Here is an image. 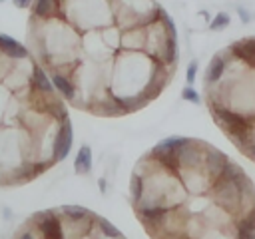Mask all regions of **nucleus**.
I'll list each match as a JSON object with an SVG mask.
<instances>
[{
	"label": "nucleus",
	"instance_id": "1",
	"mask_svg": "<svg viewBox=\"0 0 255 239\" xmlns=\"http://www.w3.org/2000/svg\"><path fill=\"white\" fill-rule=\"evenodd\" d=\"M28 52L76 90L74 108L118 118L169 86L177 60L173 20L155 0H56L28 20Z\"/></svg>",
	"mask_w": 255,
	"mask_h": 239
},
{
	"label": "nucleus",
	"instance_id": "2",
	"mask_svg": "<svg viewBox=\"0 0 255 239\" xmlns=\"http://www.w3.org/2000/svg\"><path fill=\"white\" fill-rule=\"evenodd\" d=\"M32 54L0 50V185H22L56 163V137L70 120L58 92L36 84Z\"/></svg>",
	"mask_w": 255,
	"mask_h": 239
},
{
	"label": "nucleus",
	"instance_id": "3",
	"mask_svg": "<svg viewBox=\"0 0 255 239\" xmlns=\"http://www.w3.org/2000/svg\"><path fill=\"white\" fill-rule=\"evenodd\" d=\"M28 223L40 233V239H68L64 231V221L56 209L38 211L30 217Z\"/></svg>",
	"mask_w": 255,
	"mask_h": 239
},
{
	"label": "nucleus",
	"instance_id": "4",
	"mask_svg": "<svg viewBox=\"0 0 255 239\" xmlns=\"http://www.w3.org/2000/svg\"><path fill=\"white\" fill-rule=\"evenodd\" d=\"M72 143H74V129H72V121L68 120L60 127V133L56 137V161H62V159L68 157V153L72 149Z\"/></svg>",
	"mask_w": 255,
	"mask_h": 239
},
{
	"label": "nucleus",
	"instance_id": "5",
	"mask_svg": "<svg viewBox=\"0 0 255 239\" xmlns=\"http://www.w3.org/2000/svg\"><path fill=\"white\" fill-rule=\"evenodd\" d=\"M223 70H225V50H221V52H217L213 58H211V62H209V66H207V70H205V78H203V86H209V84H215L219 78H221V74H223Z\"/></svg>",
	"mask_w": 255,
	"mask_h": 239
},
{
	"label": "nucleus",
	"instance_id": "6",
	"mask_svg": "<svg viewBox=\"0 0 255 239\" xmlns=\"http://www.w3.org/2000/svg\"><path fill=\"white\" fill-rule=\"evenodd\" d=\"M48 78H50L54 90L58 92V96H62L64 100H68V102L72 104L74 98H76V90H74V86L68 82V78H64V76H60V74H50Z\"/></svg>",
	"mask_w": 255,
	"mask_h": 239
},
{
	"label": "nucleus",
	"instance_id": "7",
	"mask_svg": "<svg viewBox=\"0 0 255 239\" xmlns=\"http://www.w3.org/2000/svg\"><path fill=\"white\" fill-rule=\"evenodd\" d=\"M74 171L80 175H86L92 171V147L90 145H82L78 149V155L74 159Z\"/></svg>",
	"mask_w": 255,
	"mask_h": 239
},
{
	"label": "nucleus",
	"instance_id": "8",
	"mask_svg": "<svg viewBox=\"0 0 255 239\" xmlns=\"http://www.w3.org/2000/svg\"><path fill=\"white\" fill-rule=\"evenodd\" d=\"M58 213H60L64 219H68V221H80V219H86L92 211L86 209V207H82V205H62V207L58 209Z\"/></svg>",
	"mask_w": 255,
	"mask_h": 239
},
{
	"label": "nucleus",
	"instance_id": "9",
	"mask_svg": "<svg viewBox=\"0 0 255 239\" xmlns=\"http://www.w3.org/2000/svg\"><path fill=\"white\" fill-rule=\"evenodd\" d=\"M143 195V181L137 173H131V179H129V197H131V205H135Z\"/></svg>",
	"mask_w": 255,
	"mask_h": 239
},
{
	"label": "nucleus",
	"instance_id": "10",
	"mask_svg": "<svg viewBox=\"0 0 255 239\" xmlns=\"http://www.w3.org/2000/svg\"><path fill=\"white\" fill-rule=\"evenodd\" d=\"M98 229H100L102 235H106V237H110V239H120V237H124V235L120 233V229H118L112 221H108V219H104V217H98Z\"/></svg>",
	"mask_w": 255,
	"mask_h": 239
},
{
	"label": "nucleus",
	"instance_id": "11",
	"mask_svg": "<svg viewBox=\"0 0 255 239\" xmlns=\"http://www.w3.org/2000/svg\"><path fill=\"white\" fill-rule=\"evenodd\" d=\"M181 96H183V100L185 102H191V104H199L201 102V98H199V94L191 88V86H187V88H183V92H181Z\"/></svg>",
	"mask_w": 255,
	"mask_h": 239
},
{
	"label": "nucleus",
	"instance_id": "12",
	"mask_svg": "<svg viewBox=\"0 0 255 239\" xmlns=\"http://www.w3.org/2000/svg\"><path fill=\"white\" fill-rule=\"evenodd\" d=\"M229 24V16L225 14V12H219L215 18H213V22H211V28L213 30H217V28H225Z\"/></svg>",
	"mask_w": 255,
	"mask_h": 239
},
{
	"label": "nucleus",
	"instance_id": "13",
	"mask_svg": "<svg viewBox=\"0 0 255 239\" xmlns=\"http://www.w3.org/2000/svg\"><path fill=\"white\" fill-rule=\"evenodd\" d=\"M20 42H16L14 38L6 36V34H0V50H8V48H16Z\"/></svg>",
	"mask_w": 255,
	"mask_h": 239
},
{
	"label": "nucleus",
	"instance_id": "14",
	"mask_svg": "<svg viewBox=\"0 0 255 239\" xmlns=\"http://www.w3.org/2000/svg\"><path fill=\"white\" fill-rule=\"evenodd\" d=\"M16 239H38V237H36V231L32 229V225H28L26 229H22V231L16 235Z\"/></svg>",
	"mask_w": 255,
	"mask_h": 239
},
{
	"label": "nucleus",
	"instance_id": "15",
	"mask_svg": "<svg viewBox=\"0 0 255 239\" xmlns=\"http://www.w3.org/2000/svg\"><path fill=\"white\" fill-rule=\"evenodd\" d=\"M185 76H187V82H189V84L195 82V76H197V64H195V62H191V64L187 66V74H185Z\"/></svg>",
	"mask_w": 255,
	"mask_h": 239
},
{
	"label": "nucleus",
	"instance_id": "16",
	"mask_svg": "<svg viewBox=\"0 0 255 239\" xmlns=\"http://www.w3.org/2000/svg\"><path fill=\"white\" fill-rule=\"evenodd\" d=\"M239 151H241L245 157H249L251 161H255V143H251V145H245V147H241Z\"/></svg>",
	"mask_w": 255,
	"mask_h": 239
},
{
	"label": "nucleus",
	"instance_id": "17",
	"mask_svg": "<svg viewBox=\"0 0 255 239\" xmlns=\"http://www.w3.org/2000/svg\"><path fill=\"white\" fill-rule=\"evenodd\" d=\"M32 0H14V6L16 8H30Z\"/></svg>",
	"mask_w": 255,
	"mask_h": 239
},
{
	"label": "nucleus",
	"instance_id": "18",
	"mask_svg": "<svg viewBox=\"0 0 255 239\" xmlns=\"http://www.w3.org/2000/svg\"><path fill=\"white\" fill-rule=\"evenodd\" d=\"M237 10H239V14H241V20H243V22H247V20H249V14H247L243 8H237Z\"/></svg>",
	"mask_w": 255,
	"mask_h": 239
},
{
	"label": "nucleus",
	"instance_id": "19",
	"mask_svg": "<svg viewBox=\"0 0 255 239\" xmlns=\"http://www.w3.org/2000/svg\"><path fill=\"white\" fill-rule=\"evenodd\" d=\"M98 183H100V187H102V191H104V189H106V181H104V179H100Z\"/></svg>",
	"mask_w": 255,
	"mask_h": 239
},
{
	"label": "nucleus",
	"instance_id": "20",
	"mask_svg": "<svg viewBox=\"0 0 255 239\" xmlns=\"http://www.w3.org/2000/svg\"><path fill=\"white\" fill-rule=\"evenodd\" d=\"M0 2H2V0H0Z\"/></svg>",
	"mask_w": 255,
	"mask_h": 239
}]
</instances>
